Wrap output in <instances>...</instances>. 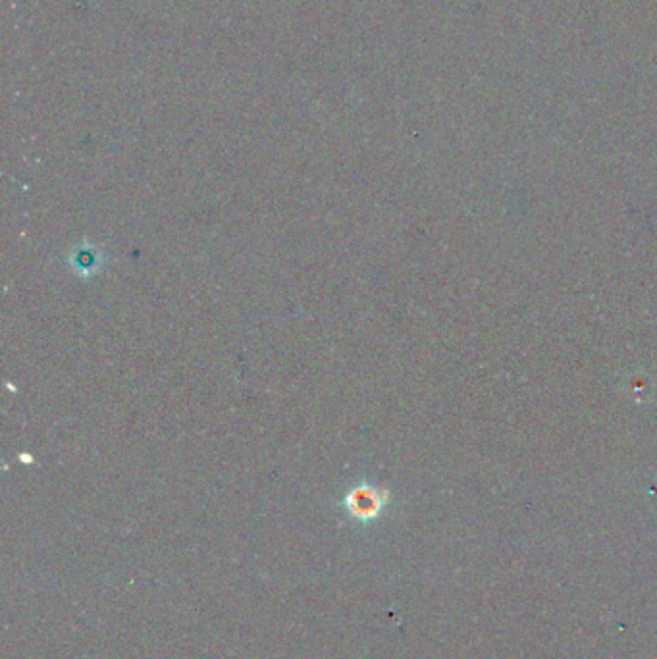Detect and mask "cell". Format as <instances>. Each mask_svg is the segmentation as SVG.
<instances>
[{"label": "cell", "instance_id": "1", "mask_svg": "<svg viewBox=\"0 0 657 659\" xmlns=\"http://www.w3.org/2000/svg\"><path fill=\"white\" fill-rule=\"evenodd\" d=\"M388 501H390V492L386 488L361 482L347 492V496L343 498V505L351 519L370 523L380 517Z\"/></svg>", "mask_w": 657, "mask_h": 659}, {"label": "cell", "instance_id": "2", "mask_svg": "<svg viewBox=\"0 0 657 659\" xmlns=\"http://www.w3.org/2000/svg\"><path fill=\"white\" fill-rule=\"evenodd\" d=\"M66 264L74 276L87 280V278L97 276L103 270V266L106 264L105 251L97 243H93L89 239H81L70 249V253L66 257Z\"/></svg>", "mask_w": 657, "mask_h": 659}]
</instances>
